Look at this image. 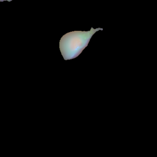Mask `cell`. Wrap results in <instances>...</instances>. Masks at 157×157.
<instances>
[{
  "mask_svg": "<svg viewBox=\"0 0 157 157\" xmlns=\"http://www.w3.org/2000/svg\"><path fill=\"white\" fill-rule=\"evenodd\" d=\"M99 29H103L91 28L90 31H73L63 36L60 41V50L64 60L77 57L87 46L91 37Z\"/></svg>",
  "mask_w": 157,
  "mask_h": 157,
  "instance_id": "cell-1",
  "label": "cell"
},
{
  "mask_svg": "<svg viewBox=\"0 0 157 157\" xmlns=\"http://www.w3.org/2000/svg\"><path fill=\"white\" fill-rule=\"evenodd\" d=\"M12 1H13V0H0V2H4V1H8V2H10Z\"/></svg>",
  "mask_w": 157,
  "mask_h": 157,
  "instance_id": "cell-2",
  "label": "cell"
}]
</instances>
